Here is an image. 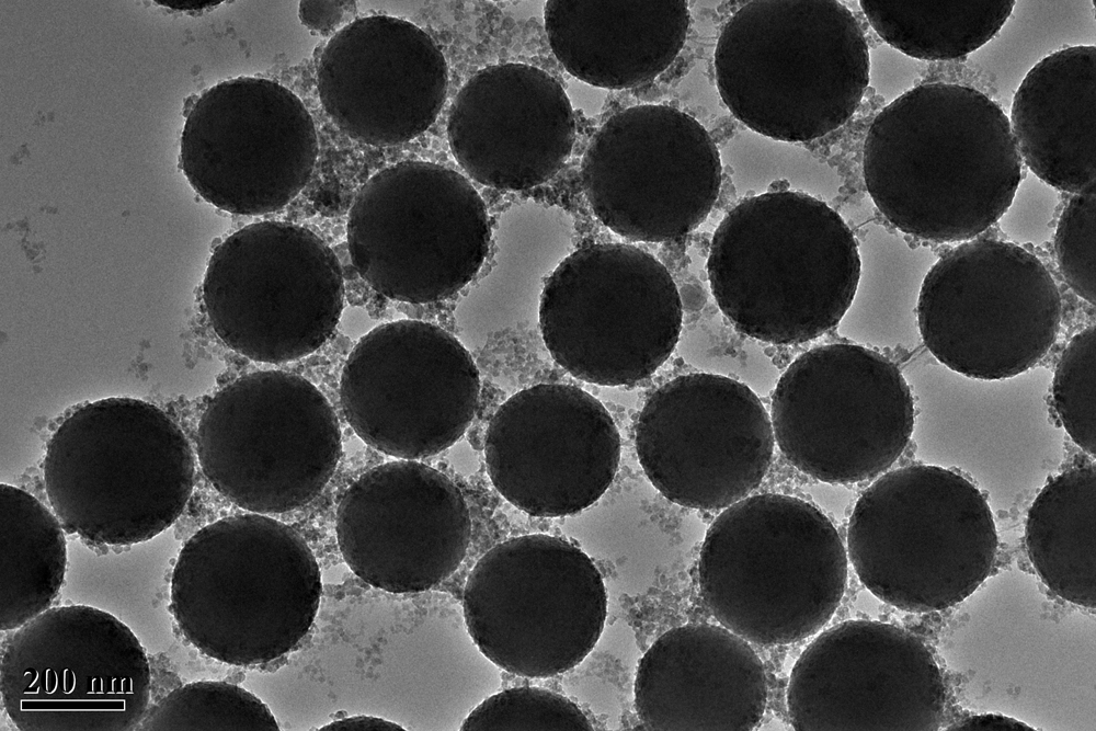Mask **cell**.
Masks as SVG:
<instances>
[{
	"label": "cell",
	"instance_id": "1",
	"mask_svg": "<svg viewBox=\"0 0 1096 731\" xmlns=\"http://www.w3.org/2000/svg\"><path fill=\"white\" fill-rule=\"evenodd\" d=\"M1021 163L997 103L971 87L933 82L904 92L874 118L863 172L875 205L900 231L964 242L1008 210Z\"/></svg>",
	"mask_w": 1096,
	"mask_h": 731
},
{
	"label": "cell",
	"instance_id": "2",
	"mask_svg": "<svg viewBox=\"0 0 1096 731\" xmlns=\"http://www.w3.org/2000/svg\"><path fill=\"white\" fill-rule=\"evenodd\" d=\"M711 293L741 333L797 344L834 328L855 297L860 258L844 219L795 191L749 197L716 229L707 261Z\"/></svg>",
	"mask_w": 1096,
	"mask_h": 731
},
{
	"label": "cell",
	"instance_id": "3",
	"mask_svg": "<svg viewBox=\"0 0 1096 731\" xmlns=\"http://www.w3.org/2000/svg\"><path fill=\"white\" fill-rule=\"evenodd\" d=\"M869 53L836 0H753L723 25L715 49L719 94L750 129L809 141L840 128L869 82Z\"/></svg>",
	"mask_w": 1096,
	"mask_h": 731
},
{
	"label": "cell",
	"instance_id": "4",
	"mask_svg": "<svg viewBox=\"0 0 1096 731\" xmlns=\"http://www.w3.org/2000/svg\"><path fill=\"white\" fill-rule=\"evenodd\" d=\"M322 592L302 536L264 514L220 518L196 532L172 572L182 635L220 662L250 666L292 651L309 632Z\"/></svg>",
	"mask_w": 1096,
	"mask_h": 731
},
{
	"label": "cell",
	"instance_id": "5",
	"mask_svg": "<svg viewBox=\"0 0 1096 731\" xmlns=\"http://www.w3.org/2000/svg\"><path fill=\"white\" fill-rule=\"evenodd\" d=\"M45 490L67 534L132 545L169 528L194 488L195 455L180 425L140 399L87 402L50 436Z\"/></svg>",
	"mask_w": 1096,
	"mask_h": 731
},
{
	"label": "cell",
	"instance_id": "6",
	"mask_svg": "<svg viewBox=\"0 0 1096 731\" xmlns=\"http://www.w3.org/2000/svg\"><path fill=\"white\" fill-rule=\"evenodd\" d=\"M837 530L811 504L760 494L726 507L706 533L700 596L718 623L746 641L789 644L818 632L845 590Z\"/></svg>",
	"mask_w": 1096,
	"mask_h": 731
},
{
	"label": "cell",
	"instance_id": "7",
	"mask_svg": "<svg viewBox=\"0 0 1096 731\" xmlns=\"http://www.w3.org/2000/svg\"><path fill=\"white\" fill-rule=\"evenodd\" d=\"M849 560L877 597L912 613L952 606L989 576L997 535L980 490L932 464L883 473L858 499Z\"/></svg>",
	"mask_w": 1096,
	"mask_h": 731
},
{
	"label": "cell",
	"instance_id": "8",
	"mask_svg": "<svg viewBox=\"0 0 1096 731\" xmlns=\"http://www.w3.org/2000/svg\"><path fill=\"white\" fill-rule=\"evenodd\" d=\"M198 465L237 506L277 514L308 504L342 454L338 418L306 378L283 370L243 375L218 390L196 430Z\"/></svg>",
	"mask_w": 1096,
	"mask_h": 731
},
{
	"label": "cell",
	"instance_id": "9",
	"mask_svg": "<svg viewBox=\"0 0 1096 731\" xmlns=\"http://www.w3.org/2000/svg\"><path fill=\"white\" fill-rule=\"evenodd\" d=\"M465 624L478 650L502 670L546 678L592 651L607 595L590 557L561 538L532 534L484 553L468 575Z\"/></svg>",
	"mask_w": 1096,
	"mask_h": 731
},
{
	"label": "cell",
	"instance_id": "10",
	"mask_svg": "<svg viewBox=\"0 0 1096 731\" xmlns=\"http://www.w3.org/2000/svg\"><path fill=\"white\" fill-rule=\"evenodd\" d=\"M682 301L666 267L623 243L569 254L548 277L540 332L552 358L573 377L601 386L636 384L672 354Z\"/></svg>",
	"mask_w": 1096,
	"mask_h": 731
},
{
	"label": "cell",
	"instance_id": "11",
	"mask_svg": "<svg viewBox=\"0 0 1096 731\" xmlns=\"http://www.w3.org/2000/svg\"><path fill=\"white\" fill-rule=\"evenodd\" d=\"M351 262L378 294L401 302L446 299L489 250L486 205L460 173L425 161L387 167L357 192L346 224Z\"/></svg>",
	"mask_w": 1096,
	"mask_h": 731
},
{
	"label": "cell",
	"instance_id": "12",
	"mask_svg": "<svg viewBox=\"0 0 1096 731\" xmlns=\"http://www.w3.org/2000/svg\"><path fill=\"white\" fill-rule=\"evenodd\" d=\"M917 325L931 354L968 378L1002 380L1035 366L1060 330L1055 282L1028 250L972 239L940 256L925 275Z\"/></svg>",
	"mask_w": 1096,
	"mask_h": 731
},
{
	"label": "cell",
	"instance_id": "13",
	"mask_svg": "<svg viewBox=\"0 0 1096 731\" xmlns=\"http://www.w3.org/2000/svg\"><path fill=\"white\" fill-rule=\"evenodd\" d=\"M2 705L23 731L137 730L151 672L133 631L91 606L52 607L1 650Z\"/></svg>",
	"mask_w": 1096,
	"mask_h": 731
},
{
	"label": "cell",
	"instance_id": "14",
	"mask_svg": "<svg viewBox=\"0 0 1096 731\" xmlns=\"http://www.w3.org/2000/svg\"><path fill=\"white\" fill-rule=\"evenodd\" d=\"M203 306L216 335L256 362L313 353L333 333L344 282L332 249L311 230L260 221L219 243L208 261Z\"/></svg>",
	"mask_w": 1096,
	"mask_h": 731
},
{
	"label": "cell",
	"instance_id": "15",
	"mask_svg": "<svg viewBox=\"0 0 1096 731\" xmlns=\"http://www.w3.org/2000/svg\"><path fill=\"white\" fill-rule=\"evenodd\" d=\"M915 403L899 367L877 351L829 344L796 358L772 399L774 438L800 471L854 483L886 471L912 437Z\"/></svg>",
	"mask_w": 1096,
	"mask_h": 731
},
{
	"label": "cell",
	"instance_id": "16",
	"mask_svg": "<svg viewBox=\"0 0 1096 731\" xmlns=\"http://www.w3.org/2000/svg\"><path fill=\"white\" fill-rule=\"evenodd\" d=\"M582 185L597 219L642 242L678 240L711 212L721 187L717 145L689 114L640 104L609 117L582 160Z\"/></svg>",
	"mask_w": 1096,
	"mask_h": 731
},
{
	"label": "cell",
	"instance_id": "17",
	"mask_svg": "<svg viewBox=\"0 0 1096 731\" xmlns=\"http://www.w3.org/2000/svg\"><path fill=\"white\" fill-rule=\"evenodd\" d=\"M478 368L463 344L419 320L388 322L355 345L340 401L357 436L386 455L414 460L452 446L471 423Z\"/></svg>",
	"mask_w": 1096,
	"mask_h": 731
},
{
	"label": "cell",
	"instance_id": "18",
	"mask_svg": "<svg viewBox=\"0 0 1096 731\" xmlns=\"http://www.w3.org/2000/svg\"><path fill=\"white\" fill-rule=\"evenodd\" d=\"M318 156L301 100L264 78L238 77L194 98L185 112L179 167L207 203L236 215H264L292 202Z\"/></svg>",
	"mask_w": 1096,
	"mask_h": 731
},
{
	"label": "cell",
	"instance_id": "19",
	"mask_svg": "<svg viewBox=\"0 0 1096 731\" xmlns=\"http://www.w3.org/2000/svg\"><path fill=\"white\" fill-rule=\"evenodd\" d=\"M636 449L650 482L667 500L726 509L765 477L774 452L770 416L744 384L713 374L678 376L647 400Z\"/></svg>",
	"mask_w": 1096,
	"mask_h": 731
},
{
	"label": "cell",
	"instance_id": "20",
	"mask_svg": "<svg viewBox=\"0 0 1096 731\" xmlns=\"http://www.w3.org/2000/svg\"><path fill=\"white\" fill-rule=\"evenodd\" d=\"M498 492L540 517L575 514L613 482L618 430L605 407L583 389L540 384L510 397L492 416L484 444Z\"/></svg>",
	"mask_w": 1096,
	"mask_h": 731
},
{
	"label": "cell",
	"instance_id": "21",
	"mask_svg": "<svg viewBox=\"0 0 1096 731\" xmlns=\"http://www.w3.org/2000/svg\"><path fill=\"white\" fill-rule=\"evenodd\" d=\"M335 532L349 568L368 585L421 593L464 560L471 522L458 487L414 460L376 466L357 478L336 510Z\"/></svg>",
	"mask_w": 1096,
	"mask_h": 731
},
{
	"label": "cell",
	"instance_id": "22",
	"mask_svg": "<svg viewBox=\"0 0 1096 731\" xmlns=\"http://www.w3.org/2000/svg\"><path fill=\"white\" fill-rule=\"evenodd\" d=\"M787 707L796 730H907L899 709L916 708L939 722L944 686L915 637L886 624L850 620L823 631L801 653Z\"/></svg>",
	"mask_w": 1096,
	"mask_h": 731
},
{
	"label": "cell",
	"instance_id": "23",
	"mask_svg": "<svg viewBox=\"0 0 1096 731\" xmlns=\"http://www.w3.org/2000/svg\"><path fill=\"white\" fill-rule=\"evenodd\" d=\"M317 87L322 107L344 134L370 146H395L435 122L447 95L448 67L415 24L370 15L329 39Z\"/></svg>",
	"mask_w": 1096,
	"mask_h": 731
},
{
	"label": "cell",
	"instance_id": "24",
	"mask_svg": "<svg viewBox=\"0 0 1096 731\" xmlns=\"http://www.w3.org/2000/svg\"><path fill=\"white\" fill-rule=\"evenodd\" d=\"M455 160L482 185L532 189L553 178L575 140L573 110L562 85L525 64L488 66L455 96L447 117Z\"/></svg>",
	"mask_w": 1096,
	"mask_h": 731
},
{
	"label": "cell",
	"instance_id": "25",
	"mask_svg": "<svg viewBox=\"0 0 1096 731\" xmlns=\"http://www.w3.org/2000/svg\"><path fill=\"white\" fill-rule=\"evenodd\" d=\"M767 682L747 641L729 629L687 624L658 638L641 658L635 707L647 730L755 729Z\"/></svg>",
	"mask_w": 1096,
	"mask_h": 731
},
{
	"label": "cell",
	"instance_id": "26",
	"mask_svg": "<svg viewBox=\"0 0 1096 731\" xmlns=\"http://www.w3.org/2000/svg\"><path fill=\"white\" fill-rule=\"evenodd\" d=\"M549 45L575 79L601 89H629L662 73L689 27L684 0H549Z\"/></svg>",
	"mask_w": 1096,
	"mask_h": 731
},
{
	"label": "cell",
	"instance_id": "27",
	"mask_svg": "<svg viewBox=\"0 0 1096 731\" xmlns=\"http://www.w3.org/2000/svg\"><path fill=\"white\" fill-rule=\"evenodd\" d=\"M1011 129L1021 161L1063 192L1096 190V48L1080 45L1037 62L1019 84Z\"/></svg>",
	"mask_w": 1096,
	"mask_h": 731
},
{
	"label": "cell",
	"instance_id": "28",
	"mask_svg": "<svg viewBox=\"0 0 1096 731\" xmlns=\"http://www.w3.org/2000/svg\"><path fill=\"white\" fill-rule=\"evenodd\" d=\"M1095 465L1050 479L1029 509L1025 541L1042 582L1074 604L1095 608Z\"/></svg>",
	"mask_w": 1096,
	"mask_h": 731
},
{
	"label": "cell",
	"instance_id": "29",
	"mask_svg": "<svg viewBox=\"0 0 1096 731\" xmlns=\"http://www.w3.org/2000/svg\"><path fill=\"white\" fill-rule=\"evenodd\" d=\"M64 528L31 493L0 484V627L16 630L47 610L61 587Z\"/></svg>",
	"mask_w": 1096,
	"mask_h": 731
},
{
	"label": "cell",
	"instance_id": "30",
	"mask_svg": "<svg viewBox=\"0 0 1096 731\" xmlns=\"http://www.w3.org/2000/svg\"><path fill=\"white\" fill-rule=\"evenodd\" d=\"M876 33L922 60H952L991 41L1013 12L1014 0H860Z\"/></svg>",
	"mask_w": 1096,
	"mask_h": 731
},
{
	"label": "cell",
	"instance_id": "31",
	"mask_svg": "<svg viewBox=\"0 0 1096 731\" xmlns=\"http://www.w3.org/2000/svg\"><path fill=\"white\" fill-rule=\"evenodd\" d=\"M140 731L279 730L269 707L247 689L220 681L179 687L148 709Z\"/></svg>",
	"mask_w": 1096,
	"mask_h": 731
},
{
	"label": "cell",
	"instance_id": "32",
	"mask_svg": "<svg viewBox=\"0 0 1096 731\" xmlns=\"http://www.w3.org/2000/svg\"><path fill=\"white\" fill-rule=\"evenodd\" d=\"M460 730H593V726L567 697L545 688L517 687L481 701Z\"/></svg>",
	"mask_w": 1096,
	"mask_h": 731
},
{
	"label": "cell",
	"instance_id": "33",
	"mask_svg": "<svg viewBox=\"0 0 1096 731\" xmlns=\"http://www.w3.org/2000/svg\"><path fill=\"white\" fill-rule=\"evenodd\" d=\"M1095 325L1075 334L1057 364L1052 401L1072 441L1095 458Z\"/></svg>",
	"mask_w": 1096,
	"mask_h": 731
},
{
	"label": "cell",
	"instance_id": "34",
	"mask_svg": "<svg viewBox=\"0 0 1096 731\" xmlns=\"http://www.w3.org/2000/svg\"><path fill=\"white\" fill-rule=\"evenodd\" d=\"M1096 190L1075 194L1063 209L1055 231L1054 250L1060 272L1070 288L1095 305Z\"/></svg>",
	"mask_w": 1096,
	"mask_h": 731
},
{
	"label": "cell",
	"instance_id": "35",
	"mask_svg": "<svg viewBox=\"0 0 1096 731\" xmlns=\"http://www.w3.org/2000/svg\"><path fill=\"white\" fill-rule=\"evenodd\" d=\"M350 1H300L299 19L309 30L329 34L342 20Z\"/></svg>",
	"mask_w": 1096,
	"mask_h": 731
},
{
	"label": "cell",
	"instance_id": "36",
	"mask_svg": "<svg viewBox=\"0 0 1096 731\" xmlns=\"http://www.w3.org/2000/svg\"><path fill=\"white\" fill-rule=\"evenodd\" d=\"M945 730H958V731H982V730H1027L1036 731L1034 727L1014 719L1013 717L1000 715V713H983L962 717L960 720L951 723Z\"/></svg>",
	"mask_w": 1096,
	"mask_h": 731
},
{
	"label": "cell",
	"instance_id": "37",
	"mask_svg": "<svg viewBox=\"0 0 1096 731\" xmlns=\"http://www.w3.org/2000/svg\"><path fill=\"white\" fill-rule=\"evenodd\" d=\"M572 82H569L566 91L571 106L576 105L591 114L595 113L594 108L597 112L605 99L604 89L593 87L575 78L572 79Z\"/></svg>",
	"mask_w": 1096,
	"mask_h": 731
},
{
	"label": "cell",
	"instance_id": "38",
	"mask_svg": "<svg viewBox=\"0 0 1096 731\" xmlns=\"http://www.w3.org/2000/svg\"><path fill=\"white\" fill-rule=\"evenodd\" d=\"M319 730L321 731H340V730H400L404 729L392 721L385 720L379 717L372 716H352L347 718H342L334 720L328 724H324Z\"/></svg>",
	"mask_w": 1096,
	"mask_h": 731
},
{
	"label": "cell",
	"instance_id": "39",
	"mask_svg": "<svg viewBox=\"0 0 1096 731\" xmlns=\"http://www.w3.org/2000/svg\"><path fill=\"white\" fill-rule=\"evenodd\" d=\"M155 2L174 10H198L219 4L207 0H156Z\"/></svg>",
	"mask_w": 1096,
	"mask_h": 731
}]
</instances>
